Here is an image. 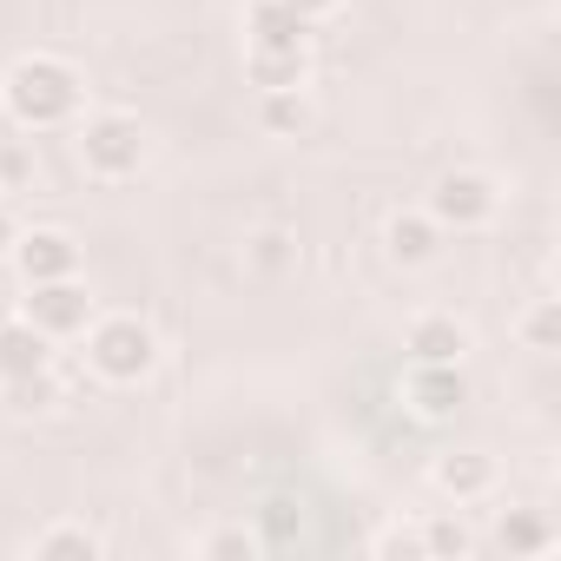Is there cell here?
<instances>
[{
	"mask_svg": "<svg viewBox=\"0 0 561 561\" xmlns=\"http://www.w3.org/2000/svg\"><path fill=\"white\" fill-rule=\"evenodd\" d=\"M0 397H8V410H54L60 403V383H54V370H41V377H21V383H0Z\"/></svg>",
	"mask_w": 561,
	"mask_h": 561,
	"instance_id": "22",
	"label": "cell"
},
{
	"mask_svg": "<svg viewBox=\"0 0 561 561\" xmlns=\"http://www.w3.org/2000/svg\"><path fill=\"white\" fill-rule=\"evenodd\" d=\"M244 264H251L257 277L291 271V264H298V238H291V231H257V238L244 244Z\"/></svg>",
	"mask_w": 561,
	"mask_h": 561,
	"instance_id": "19",
	"label": "cell"
},
{
	"mask_svg": "<svg viewBox=\"0 0 561 561\" xmlns=\"http://www.w3.org/2000/svg\"><path fill=\"white\" fill-rule=\"evenodd\" d=\"M27 554H34V561H100L106 541H100L87 522H54V528H41V535L27 541Z\"/></svg>",
	"mask_w": 561,
	"mask_h": 561,
	"instance_id": "15",
	"label": "cell"
},
{
	"mask_svg": "<svg viewBox=\"0 0 561 561\" xmlns=\"http://www.w3.org/2000/svg\"><path fill=\"white\" fill-rule=\"evenodd\" d=\"M311 27L318 21H305L291 0H251V14H244V47H311Z\"/></svg>",
	"mask_w": 561,
	"mask_h": 561,
	"instance_id": "12",
	"label": "cell"
},
{
	"mask_svg": "<svg viewBox=\"0 0 561 561\" xmlns=\"http://www.w3.org/2000/svg\"><path fill=\"white\" fill-rule=\"evenodd\" d=\"M14 271H21V285H47V277H73L80 271V244H73V231H60V225H21V238H14Z\"/></svg>",
	"mask_w": 561,
	"mask_h": 561,
	"instance_id": "7",
	"label": "cell"
},
{
	"mask_svg": "<svg viewBox=\"0 0 561 561\" xmlns=\"http://www.w3.org/2000/svg\"><path fill=\"white\" fill-rule=\"evenodd\" d=\"M14 238H21V218L8 211V198H0V257H8V251H14Z\"/></svg>",
	"mask_w": 561,
	"mask_h": 561,
	"instance_id": "25",
	"label": "cell"
},
{
	"mask_svg": "<svg viewBox=\"0 0 561 561\" xmlns=\"http://www.w3.org/2000/svg\"><path fill=\"white\" fill-rule=\"evenodd\" d=\"M423 554H476V535L456 522V515H423Z\"/></svg>",
	"mask_w": 561,
	"mask_h": 561,
	"instance_id": "20",
	"label": "cell"
},
{
	"mask_svg": "<svg viewBox=\"0 0 561 561\" xmlns=\"http://www.w3.org/2000/svg\"><path fill=\"white\" fill-rule=\"evenodd\" d=\"M27 179H34V159H27V146L0 139V192H21Z\"/></svg>",
	"mask_w": 561,
	"mask_h": 561,
	"instance_id": "24",
	"label": "cell"
},
{
	"mask_svg": "<svg viewBox=\"0 0 561 561\" xmlns=\"http://www.w3.org/2000/svg\"><path fill=\"white\" fill-rule=\"evenodd\" d=\"M21 318H34L54 344H67V337H80L100 311H93V291L80 285V271L73 277H47V285H27V311Z\"/></svg>",
	"mask_w": 561,
	"mask_h": 561,
	"instance_id": "5",
	"label": "cell"
},
{
	"mask_svg": "<svg viewBox=\"0 0 561 561\" xmlns=\"http://www.w3.org/2000/svg\"><path fill=\"white\" fill-rule=\"evenodd\" d=\"M198 554L205 561H251V554H264V541H257V528H211L198 541Z\"/></svg>",
	"mask_w": 561,
	"mask_h": 561,
	"instance_id": "21",
	"label": "cell"
},
{
	"mask_svg": "<svg viewBox=\"0 0 561 561\" xmlns=\"http://www.w3.org/2000/svg\"><path fill=\"white\" fill-rule=\"evenodd\" d=\"M251 528H257V541H264V548H291V541L305 535V502L271 495L264 508H251Z\"/></svg>",
	"mask_w": 561,
	"mask_h": 561,
	"instance_id": "17",
	"label": "cell"
},
{
	"mask_svg": "<svg viewBox=\"0 0 561 561\" xmlns=\"http://www.w3.org/2000/svg\"><path fill=\"white\" fill-rule=\"evenodd\" d=\"M73 146H80L87 179H100V185L133 179V172L146 165V152H152V139H146V126H139L133 113H87V119L73 126Z\"/></svg>",
	"mask_w": 561,
	"mask_h": 561,
	"instance_id": "3",
	"label": "cell"
},
{
	"mask_svg": "<svg viewBox=\"0 0 561 561\" xmlns=\"http://www.w3.org/2000/svg\"><path fill=\"white\" fill-rule=\"evenodd\" d=\"M403 351H410V364H462L469 357V324L449 318V311H423L403 331Z\"/></svg>",
	"mask_w": 561,
	"mask_h": 561,
	"instance_id": "9",
	"label": "cell"
},
{
	"mask_svg": "<svg viewBox=\"0 0 561 561\" xmlns=\"http://www.w3.org/2000/svg\"><path fill=\"white\" fill-rule=\"evenodd\" d=\"M430 482H436V495H443V502L469 508V502H482V495L495 489V462H489L482 449H449V456H436Z\"/></svg>",
	"mask_w": 561,
	"mask_h": 561,
	"instance_id": "10",
	"label": "cell"
},
{
	"mask_svg": "<svg viewBox=\"0 0 561 561\" xmlns=\"http://www.w3.org/2000/svg\"><path fill=\"white\" fill-rule=\"evenodd\" d=\"M244 80L257 93H291L311 80V47H244Z\"/></svg>",
	"mask_w": 561,
	"mask_h": 561,
	"instance_id": "13",
	"label": "cell"
},
{
	"mask_svg": "<svg viewBox=\"0 0 561 561\" xmlns=\"http://www.w3.org/2000/svg\"><path fill=\"white\" fill-rule=\"evenodd\" d=\"M257 126H264L271 139H298V133L311 126V100H305V87H291V93H257Z\"/></svg>",
	"mask_w": 561,
	"mask_h": 561,
	"instance_id": "16",
	"label": "cell"
},
{
	"mask_svg": "<svg viewBox=\"0 0 561 561\" xmlns=\"http://www.w3.org/2000/svg\"><path fill=\"white\" fill-rule=\"evenodd\" d=\"M383 251H390V264L423 271V264H436V251H443V225H436L430 211H397V218L383 225Z\"/></svg>",
	"mask_w": 561,
	"mask_h": 561,
	"instance_id": "11",
	"label": "cell"
},
{
	"mask_svg": "<svg viewBox=\"0 0 561 561\" xmlns=\"http://www.w3.org/2000/svg\"><path fill=\"white\" fill-rule=\"evenodd\" d=\"M495 548H502L508 561H535V554L554 548V528H548V515H535V508H508V515L495 522Z\"/></svg>",
	"mask_w": 561,
	"mask_h": 561,
	"instance_id": "14",
	"label": "cell"
},
{
	"mask_svg": "<svg viewBox=\"0 0 561 561\" xmlns=\"http://www.w3.org/2000/svg\"><path fill=\"white\" fill-rule=\"evenodd\" d=\"M403 403L416 423H449L469 403V377L462 364H410L403 370Z\"/></svg>",
	"mask_w": 561,
	"mask_h": 561,
	"instance_id": "6",
	"label": "cell"
},
{
	"mask_svg": "<svg viewBox=\"0 0 561 561\" xmlns=\"http://www.w3.org/2000/svg\"><path fill=\"white\" fill-rule=\"evenodd\" d=\"M80 344H87V370H93L100 383H113V390H133V383H146V377L159 370V337H152V324L133 318V311L93 318V324L80 331Z\"/></svg>",
	"mask_w": 561,
	"mask_h": 561,
	"instance_id": "2",
	"label": "cell"
},
{
	"mask_svg": "<svg viewBox=\"0 0 561 561\" xmlns=\"http://www.w3.org/2000/svg\"><path fill=\"white\" fill-rule=\"evenodd\" d=\"M377 554H383V561H397V554H403V561H430V554H423V522H390V528L377 535Z\"/></svg>",
	"mask_w": 561,
	"mask_h": 561,
	"instance_id": "23",
	"label": "cell"
},
{
	"mask_svg": "<svg viewBox=\"0 0 561 561\" xmlns=\"http://www.w3.org/2000/svg\"><path fill=\"white\" fill-rule=\"evenodd\" d=\"M443 231H482V225H495V211H502V192H495V179L489 172H469V165H456V172H443L436 185H430V205H423Z\"/></svg>",
	"mask_w": 561,
	"mask_h": 561,
	"instance_id": "4",
	"label": "cell"
},
{
	"mask_svg": "<svg viewBox=\"0 0 561 561\" xmlns=\"http://www.w3.org/2000/svg\"><path fill=\"white\" fill-rule=\"evenodd\" d=\"M54 370V337L34 318H0V383H21Z\"/></svg>",
	"mask_w": 561,
	"mask_h": 561,
	"instance_id": "8",
	"label": "cell"
},
{
	"mask_svg": "<svg viewBox=\"0 0 561 561\" xmlns=\"http://www.w3.org/2000/svg\"><path fill=\"white\" fill-rule=\"evenodd\" d=\"M291 8H298L305 21H324V14H337V0H291Z\"/></svg>",
	"mask_w": 561,
	"mask_h": 561,
	"instance_id": "26",
	"label": "cell"
},
{
	"mask_svg": "<svg viewBox=\"0 0 561 561\" xmlns=\"http://www.w3.org/2000/svg\"><path fill=\"white\" fill-rule=\"evenodd\" d=\"M515 337H522L535 357H554V351H561V298H535V305L515 318Z\"/></svg>",
	"mask_w": 561,
	"mask_h": 561,
	"instance_id": "18",
	"label": "cell"
},
{
	"mask_svg": "<svg viewBox=\"0 0 561 561\" xmlns=\"http://www.w3.org/2000/svg\"><path fill=\"white\" fill-rule=\"evenodd\" d=\"M0 106H8V119L21 133H60V126H80L87 80L60 54H21L8 73H0Z\"/></svg>",
	"mask_w": 561,
	"mask_h": 561,
	"instance_id": "1",
	"label": "cell"
}]
</instances>
